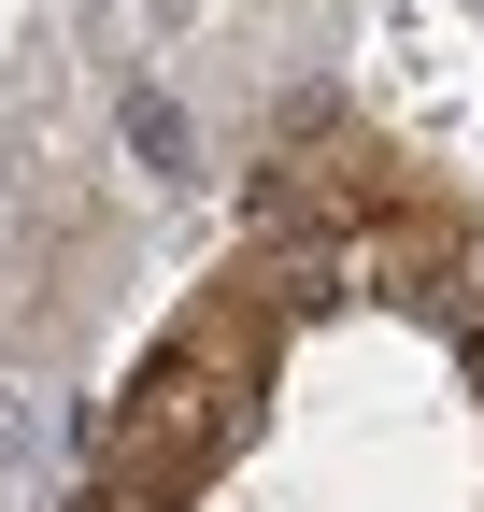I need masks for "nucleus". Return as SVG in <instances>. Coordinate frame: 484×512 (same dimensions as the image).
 <instances>
[{"instance_id":"obj_3","label":"nucleus","mask_w":484,"mask_h":512,"mask_svg":"<svg viewBox=\"0 0 484 512\" xmlns=\"http://www.w3.org/2000/svg\"><path fill=\"white\" fill-rule=\"evenodd\" d=\"M470 370H484V342H470Z\"/></svg>"},{"instance_id":"obj_2","label":"nucleus","mask_w":484,"mask_h":512,"mask_svg":"<svg viewBox=\"0 0 484 512\" xmlns=\"http://www.w3.org/2000/svg\"><path fill=\"white\" fill-rule=\"evenodd\" d=\"M86 512H171V498H157V484H100Z\"/></svg>"},{"instance_id":"obj_1","label":"nucleus","mask_w":484,"mask_h":512,"mask_svg":"<svg viewBox=\"0 0 484 512\" xmlns=\"http://www.w3.org/2000/svg\"><path fill=\"white\" fill-rule=\"evenodd\" d=\"M100 456H114V484H200L214 456H228V356H200V342H171L143 384H129V413H100Z\"/></svg>"}]
</instances>
